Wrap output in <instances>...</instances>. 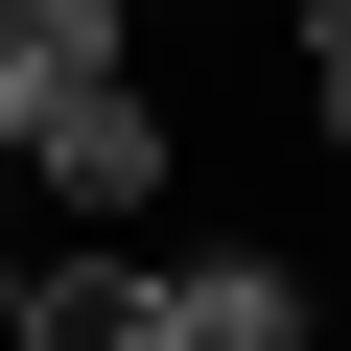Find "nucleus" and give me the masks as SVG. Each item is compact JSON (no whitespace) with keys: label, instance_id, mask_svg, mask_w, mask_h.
I'll return each mask as SVG.
<instances>
[{"label":"nucleus","instance_id":"1","mask_svg":"<svg viewBox=\"0 0 351 351\" xmlns=\"http://www.w3.org/2000/svg\"><path fill=\"white\" fill-rule=\"evenodd\" d=\"M164 188H188V141H164V94H141V71H94L71 117H24V211L117 234V211H164Z\"/></svg>","mask_w":351,"mask_h":351},{"label":"nucleus","instance_id":"2","mask_svg":"<svg viewBox=\"0 0 351 351\" xmlns=\"http://www.w3.org/2000/svg\"><path fill=\"white\" fill-rule=\"evenodd\" d=\"M24 351H188V281L117 258V234H71V258H24Z\"/></svg>","mask_w":351,"mask_h":351},{"label":"nucleus","instance_id":"3","mask_svg":"<svg viewBox=\"0 0 351 351\" xmlns=\"http://www.w3.org/2000/svg\"><path fill=\"white\" fill-rule=\"evenodd\" d=\"M117 47H141V0H0V141H24V117H71Z\"/></svg>","mask_w":351,"mask_h":351},{"label":"nucleus","instance_id":"4","mask_svg":"<svg viewBox=\"0 0 351 351\" xmlns=\"http://www.w3.org/2000/svg\"><path fill=\"white\" fill-rule=\"evenodd\" d=\"M164 281H188V351H328L304 258H258V234H211V258H164Z\"/></svg>","mask_w":351,"mask_h":351},{"label":"nucleus","instance_id":"5","mask_svg":"<svg viewBox=\"0 0 351 351\" xmlns=\"http://www.w3.org/2000/svg\"><path fill=\"white\" fill-rule=\"evenodd\" d=\"M281 24H304V117L351 141V0H281Z\"/></svg>","mask_w":351,"mask_h":351},{"label":"nucleus","instance_id":"6","mask_svg":"<svg viewBox=\"0 0 351 351\" xmlns=\"http://www.w3.org/2000/svg\"><path fill=\"white\" fill-rule=\"evenodd\" d=\"M0 234H24V141H0Z\"/></svg>","mask_w":351,"mask_h":351},{"label":"nucleus","instance_id":"7","mask_svg":"<svg viewBox=\"0 0 351 351\" xmlns=\"http://www.w3.org/2000/svg\"><path fill=\"white\" fill-rule=\"evenodd\" d=\"M141 24H164V0H141Z\"/></svg>","mask_w":351,"mask_h":351}]
</instances>
